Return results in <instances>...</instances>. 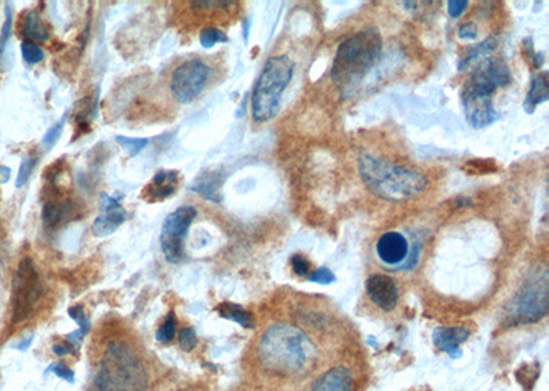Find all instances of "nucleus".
I'll return each instance as SVG.
<instances>
[{
	"mask_svg": "<svg viewBox=\"0 0 549 391\" xmlns=\"http://www.w3.org/2000/svg\"><path fill=\"white\" fill-rule=\"evenodd\" d=\"M293 73L294 62L287 55L271 56L265 62L252 95L255 123H266L278 114L282 93L292 82Z\"/></svg>",
	"mask_w": 549,
	"mask_h": 391,
	"instance_id": "423d86ee",
	"label": "nucleus"
},
{
	"mask_svg": "<svg viewBox=\"0 0 549 391\" xmlns=\"http://www.w3.org/2000/svg\"><path fill=\"white\" fill-rule=\"evenodd\" d=\"M243 36H245V39L248 40V38H249V20H246L245 21V25H243Z\"/></svg>",
	"mask_w": 549,
	"mask_h": 391,
	"instance_id": "ea45409f",
	"label": "nucleus"
},
{
	"mask_svg": "<svg viewBox=\"0 0 549 391\" xmlns=\"http://www.w3.org/2000/svg\"><path fill=\"white\" fill-rule=\"evenodd\" d=\"M359 172L373 194L391 202L411 199L427 185L422 174L368 154L359 158Z\"/></svg>",
	"mask_w": 549,
	"mask_h": 391,
	"instance_id": "7ed1b4c3",
	"label": "nucleus"
},
{
	"mask_svg": "<svg viewBox=\"0 0 549 391\" xmlns=\"http://www.w3.org/2000/svg\"><path fill=\"white\" fill-rule=\"evenodd\" d=\"M367 294L370 300L384 312H391L398 304V287L393 277L387 275H373L367 280Z\"/></svg>",
	"mask_w": 549,
	"mask_h": 391,
	"instance_id": "ddd939ff",
	"label": "nucleus"
},
{
	"mask_svg": "<svg viewBox=\"0 0 549 391\" xmlns=\"http://www.w3.org/2000/svg\"><path fill=\"white\" fill-rule=\"evenodd\" d=\"M21 35L27 39V42H47L48 31L43 24L42 18L38 11L28 10L21 22Z\"/></svg>",
	"mask_w": 549,
	"mask_h": 391,
	"instance_id": "aec40b11",
	"label": "nucleus"
},
{
	"mask_svg": "<svg viewBox=\"0 0 549 391\" xmlns=\"http://www.w3.org/2000/svg\"><path fill=\"white\" fill-rule=\"evenodd\" d=\"M99 205V215L92 224V232L96 238H105L114 233L127 221L128 213L117 198L106 192L100 195Z\"/></svg>",
	"mask_w": 549,
	"mask_h": 391,
	"instance_id": "f8f14e48",
	"label": "nucleus"
},
{
	"mask_svg": "<svg viewBox=\"0 0 549 391\" xmlns=\"http://www.w3.org/2000/svg\"><path fill=\"white\" fill-rule=\"evenodd\" d=\"M75 213V205L70 199H62L58 195L50 198L43 206L42 220L45 227H58Z\"/></svg>",
	"mask_w": 549,
	"mask_h": 391,
	"instance_id": "f3484780",
	"label": "nucleus"
},
{
	"mask_svg": "<svg viewBox=\"0 0 549 391\" xmlns=\"http://www.w3.org/2000/svg\"><path fill=\"white\" fill-rule=\"evenodd\" d=\"M147 374L135 353L123 342L110 344L91 391H146Z\"/></svg>",
	"mask_w": 549,
	"mask_h": 391,
	"instance_id": "39448f33",
	"label": "nucleus"
},
{
	"mask_svg": "<svg viewBox=\"0 0 549 391\" xmlns=\"http://www.w3.org/2000/svg\"><path fill=\"white\" fill-rule=\"evenodd\" d=\"M211 66L201 59H190L179 65L170 79V92L176 102L191 103L206 86L211 77Z\"/></svg>",
	"mask_w": 549,
	"mask_h": 391,
	"instance_id": "1a4fd4ad",
	"label": "nucleus"
},
{
	"mask_svg": "<svg viewBox=\"0 0 549 391\" xmlns=\"http://www.w3.org/2000/svg\"><path fill=\"white\" fill-rule=\"evenodd\" d=\"M458 35H459V38L463 39V40H465V39H468V40H475L476 36H478V28H476V25H475L474 22H465V24H463V25L459 28Z\"/></svg>",
	"mask_w": 549,
	"mask_h": 391,
	"instance_id": "c9c22d12",
	"label": "nucleus"
},
{
	"mask_svg": "<svg viewBox=\"0 0 549 391\" xmlns=\"http://www.w3.org/2000/svg\"><path fill=\"white\" fill-rule=\"evenodd\" d=\"M10 176H11L10 168H7V167H0V183H1V184L7 183V181L10 180Z\"/></svg>",
	"mask_w": 549,
	"mask_h": 391,
	"instance_id": "58836bf2",
	"label": "nucleus"
},
{
	"mask_svg": "<svg viewBox=\"0 0 549 391\" xmlns=\"http://www.w3.org/2000/svg\"><path fill=\"white\" fill-rule=\"evenodd\" d=\"M352 382V374L346 367H336L320 375L310 391H350Z\"/></svg>",
	"mask_w": 549,
	"mask_h": 391,
	"instance_id": "dca6fc26",
	"label": "nucleus"
},
{
	"mask_svg": "<svg viewBox=\"0 0 549 391\" xmlns=\"http://www.w3.org/2000/svg\"><path fill=\"white\" fill-rule=\"evenodd\" d=\"M382 45L377 28L363 29L342 42L331 68V80L343 89L360 84L378 62Z\"/></svg>",
	"mask_w": 549,
	"mask_h": 391,
	"instance_id": "20e7f679",
	"label": "nucleus"
},
{
	"mask_svg": "<svg viewBox=\"0 0 549 391\" xmlns=\"http://www.w3.org/2000/svg\"><path fill=\"white\" fill-rule=\"evenodd\" d=\"M116 141L120 144V147L127 153L129 157L137 155L149 144V139H144V137H127V136H123V135H117L116 136Z\"/></svg>",
	"mask_w": 549,
	"mask_h": 391,
	"instance_id": "b1692460",
	"label": "nucleus"
},
{
	"mask_svg": "<svg viewBox=\"0 0 549 391\" xmlns=\"http://www.w3.org/2000/svg\"><path fill=\"white\" fill-rule=\"evenodd\" d=\"M174 332H176V317H174L173 312H170L168 316L165 317L163 325L158 328V331L156 334L157 341L160 344L167 345V344L172 342V339L174 338Z\"/></svg>",
	"mask_w": 549,
	"mask_h": 391,
	"instance_id": "a878e982",
	"label": "nucleus"
},
{
	"mask_svg": "<svg viewBox=\"0 0 549 391\" xmlns=\"http://www.w3.org/2000/svg\"><path fill=\"white\" fill-rule=\"evenodd\" d=\"M308 280L312 283H319V284H330V283H334L337 280V277L333 273V270L322 266V268L313 270L312 273H309Z\"/></svg>",
	"mask_w": 549,
	"mask_h": 391,
	"instance_id": "7c9ffc66",
	"label": "nucleus"
},
{
	"mask_svg": "<svg viewBox=\"0 0 549 391\" xmlns=\"http://www.w3.org/2000/svg\"><path fill=\"white\" fill-rule=\"evenodd\" d=\"M195 217L197 209L194 206H180L165 218L160 242L165 259L172 263L184 259V240Z\"/></svg>",
	"mask_w": 549,
	"mask_h": 391,
	"instance_id": "9d476101",
	"label": "nucleus"
},
{
	"mask_svg": "<svg viewBox=\"0 0 549 391\" xmlns=\"http://www.w3.org/2000/svg\"><path fill=\"white\" fill-rule=\"evenodd\" d=\"M228 36L218 28L208 26L204 28L200 33V43L205 49H211L216 44L227 43Z\"/></svg>",
	"mask_w": 549,
	"mask_h": 391,
	"instance_id": "393cba45",
	"label": "nucleus"
},
{
	"mask_svg": "<svg viewBox=\"0 0 549 391\" xmlns=\"http://www.w3.org/2000/svg\"><path fill=\"white\" fill-rule=\"evenodd\" d=\"M179 184L177 171H158L153 180L143 188L142 198L150 204L164 201L174 195Z\"/></svg>",
	"mask_w": 549,
	"mask_h": 391,
	"instance_id": "2eb2a0df",
	"label": "nucleus"
},
{
	"mask_svg": "<svg viewBox=\"0 0 549 391\" xmlns=\"http://www.w3.org/2000/svg\"><path fill=\"white\" fill-rule=\"evenodd\" d=\"M11 28H13V7L11 3H4V22L1 26V33H0V59L4 54L7 42L11 36Z\"/></svg>",
	"mask_w": 549,
	"mask_h": 391,
	"instance_id": "bb28decb",
	"label": "nucleus"
},
{
	"mask_svg": "<svg viewBox=\"0 0 549 391\" xmlns=\"http://www.w3.org/2000/svg\"><path fill=\"white\" fill-rule=\"evenodd\" d=\"M380 262L396 270H409L415 268L419 259V245L409 246L408 239L400 232H386L375 246Z\"/></svg>",
	"mask_w": 549,
	"mask_h": 391,
	"instance_id": "9b49d317",
	"label": "nucleus"
},
{
	"mask_svg": "<svg viewBox=\"0 0 549 391\" xmlns=\"http://www.w3.org/2000/svg\"><path fill=\"white\" fill-rule=\"evenodd\" d=\"M21 54L24 61L29 65H36L44 59V51L42 48L38 44L27 40L21 43Z\"/></svg>",
	"mask_w": 549,
	"mask_h": 391,
	"instance_id": "cd10ccee",
	"label": "nucleus"
},
{
	"mask_svg": "<svg viewBox=\"0 0 549 391\" xmlns=\"http://www.w3.org/2000/svg\"><path fill=\"white\" fill-rule=\"evenodd\" d=\"M52 351H54L58 357H63V355L72 353V348H70L69 345H54Z\"/></svg>",
	"mask_w": 549,
	"mask_h": 391,
	"instance_id": "4c0bfd02",
	"label": "nucleus"
},
{
	"mask_svg": "<svg viewBox=\"0 0 549 391\" xmlns=\"http://www.w3.org/2000/svg\"><path fill=\"white\" fill-rule=\"evenodd\" d=\"M48 371L54 372L58 378H61L69 383L75 382V372L69 367H66L65 362H55L48 368Z\"/></svg>",
	"mask_w": 549,
	"mask_h": 391,
	"instance_id": "72a5a7b5",
	"label": "nucleus"
},
{
	"mask_svg": "<svg viewBox=\"0 0 549 391\" xmlns=\"http://www.w3.org/2000/svg\"><path fill=\"white\" fill-rule=\"evenodd\" d=\"M179 345L184 351H191L197 346V334L194 328L186 327L179 334Z\"/></svg>",
	"mask_w": 549,
	"mask_h": 391,
	"instance_id": "2f4dec72",
	"label": "nucleus"
},
{
	"mask_svg": "<svg viewBox=\"0 0 549 391\" xmlns=\"http://www.w3.org/2000/svg\"><path fill=\"white\" fill-rule=\"evenodd\" d=\"M223 184V176L220 172H204L197 177L194 184L190 187V191L200 194L202 198L218 204L221 202L220 188Z\"/></svg>",
	"mask_w": 549,
	"mask_h": 391,
	"instance_id": "6ab92c4d",
	"label": "nucleus"
},
{
	"mask_svg": "<svg viewBox=\"0 0 549 391\" xmlns=\"http://www.w3.org/2000/svg\"><path fill=\"white\" fill-rule=\"evenodd\" d=\"M317 354L313 341L293 324H273L258 344L262 367L279 375H296L312 365Z\"/></svg>",
	"mask_w": 549,
	"mask_h": 391,
	"instance_id": "f257e3e1",
	"label": "nucleus"
},
{
	"mask_svg": "<svg viewBox=\"0 0 549 391\" xmlns=\"http://www.w3.org/2000/svg\"><path fill=\"white\" fill-rule=\"evenodd\" d=\"M63 125H65V117L62 120H59L58 123H55L54 125H51L45 132V135L43 136L42 143L47 150L51 148L57 143V140L61 136V132L63 130Z\"/></svg>",
	"mask_w": 549,
	"mask_h": 391,
	"instance_id": "c756f323",
	"label": "nucleus"
},
{
	"mask_svg": "<svg viewBox=\"0 0 549 391\" xmlns=\"http://www.w3.org/2000/svg\"><path fill=\"white\" fill-rule=\"evenodd\" d=\"M549 99L548 72H541L532 77L530 88L526 95L523 109L527 114H533L539 105L547 102Z\"/></svg>",
	"mask_w": 549,
	"mask_h": 391,
	"instance_id": "a211bd4d",
	"label": "nucleus"
},
{
	"mask_svg": "<svg viewBox=\"0 0 549 391\" xmlns=\"http://www.w3.org/2000/svg\"><path fill=\"white\" fill-rule=\"evenodd\" d=\"M42 297V282L36 265L31 257L20 261L13 277L11 321L22 323L33 312Z\"/></svg>",
	"mask_w": 549,
	"mask_h": 391,
	"instance_id": "0eeeda50",
	"label": "nucleus"
},
{
	"mask_svg": "<svg viewBox=\"0 0 549 391\" xmlns=\"http://www.w3.org/2000/svg\"><path fill=\"white\" fill-rule=\"evenodd\" d=\"M35 165H36V157H33V155H27L22 160V162L20 165V169H18V174H17V180H15V187L17 188L24 187L28 183L31 174L35 169Z\"/></svg>",
	"mask_w": 549,
	"mask_h": 391,
	"instance_id": "c85d7f7f",
	"label": "nucleus"
},
{
	"mask_svg": "<svg viewBox=\"0 0 549 391\" xmlns=\"http://www.w3.org/2000/svg\"><path fill=\"white\" fill-rule=\"evenodd\" d=\"M467 6L468 1L465 0H451L448 1V13L452 18H459L465 13Z\"/></svg>",
	"mask_w": 549,
	"mask_h": 391,
	"instance_id": "e433bc0d",
	"label": "nucleus"
},
{
	"mask_svg": "<svg viewBox=\"0 0 549 391\" xmlns=\"http://www.w3.org/2000/svg\"><path fill=\"white\" fill-rule=\"evenodd\" d=\"M548 312V277L547 273L534 277L522 287L508 307L512 324H533L546 317Z\"/></svg>",
	"mask_w": 549,
	"mask_h": 391,
	"instance_id": "6e6552de",
	"label": "nucleus"
},
{
	"mask_svg": "<svg viewBox=\"0 0 549 391\" xmlns=\"http://www.w3.org/2000/svg\"><path fill=\"white\" fill-rule=\"evenodd\" d=\"M216 310L223 319L231 320L243 328H252L254 325L252 313L245 310L241 305L234 304V302H221L216 307Z\"/></svg>",
	"mask_w": 549,
	"mask_h": 391,
	"instance_id": "412c9836",
	"label": "nucleus"
},
{
	"mask_svg": "<svg viewBox=\"0 0 549 391\" xmlns=\"http://www.w3.org/2000/svg\"><path fill=\"white\" fill-rule=\"evenodd\" d=\"M193 8L195 10H208V8H227L232 4H235V1H230V0H224V1H214V0H194L190 3Z\"/></svg>",
	"mask_w": 549,
	"mask_h": 391,
	"instance_id": "473e14b6",
	"label": "nucleus"
},
{
	"mask_svg": "<svg viewBox=\"0 0 549 391\" xmlns=\"http://www.w3.org/2000/svg\"><path fill=\"white\" fill-rule=\"evenodd\" d=\"M511 79V70L503 58H485L479 62L462 91L465 118L471 127L486 128L500 118L493 93L508 86Z\"/></svg>",
	"mask_w": 549,
	"mask_h": 391,
	"instance_id": "f03ea898",
	"label": "nucleus"
},
{
	"mask_svg": "<svg viewBox=\"0 0 549 391\" xmlns=\"http://www.w3.org/2000/svg\"><path fill=\"white\" fill-rule=\"evenodd\" d=\"M69 317L77 323L79 330L75 331V332H72V334H69L68 338H66V341H68V344H69L70 348H76V346H79V345L82 344V341L84 339L85 334H87L88 330H89V320L87 319L84 309H83V306H80V305H76V306L69 307Z\"/></svg>",
	"mask_w": 549,
	"mask_h": 391,
	"instance_id": "4be33fe9",
	"label": "nucleus"
},
{
	"mask_svg": "<svg viewBox=\"0 0 549 391\" xmlns=\"http://www.w3.org/2000/svg\"><path fill=\"white\" fill-rule=\"evenodd\" d=\"M497 47V39L495 36L488 38L486 40H483L482 43L474 45L472 48H469L465 55V58L460 59L458 69L459 70H465L471 63H474L478 59H485V56L492 52L495 48Z\"/></svg>",
	"mask_w": 549,
	"mask_h": 391,
	"instance_id": "5701e85b",
	"label": "nucleus"
},
{
	"mask_svg": "<svg viewBox=\"0 0 549 391\" xmlns=\"http://www.w3.org/2000/svg\"><path fill=\"white\" fill-rule=\"evenodd\" d=\"M292 266H293L294 273L298 275V276H301V277L309 276L310 263H309V261L306 260L305 257H302V256H299V254L293 256V257H292Z\"/></svg>",
	"mask_w": 549,
	"mask_h": 391,
	"instance_id": "f704fd0d",
	"label": "nucleus"
},
{
	"mask_svg": "<svg viewBox=\"0 0 549 391\" xmlns=\"http://www.w3.org/2000/svg\"><path fill=\"white\" fill-rule=\"evenodd\" d=\"M471 331L465 327H437L433 332V342L439 351L452 358L462 357L460 345L469 338Z\"/></svg>",
	"mask_w": 549,
	"mask_h": 391,
	"instance_id": "4468645a",
	"label": "nucleus"
}]
</instances>
